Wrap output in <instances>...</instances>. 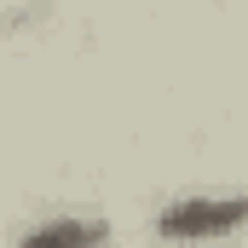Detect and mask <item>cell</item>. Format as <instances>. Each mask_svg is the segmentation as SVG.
I'll return each mask as SVG.
<instances>
[{
	"mask_svg": "<svg viewBox=\"0 0 248 248\" xmlns=\"http://www.w3.org/2000/svg\"><path fill=\"white\" fill-rule=\"evenodd\" d=\"M248 225V196H196V202H173L156 214V231L168 243H196V237H225Z\"/></svg>",
	"mask_w": 248,
	"mask_h": 248,
	"instance_id": "6da1fadb",
	"label": "cell"
},
{
	"mask_svg": "<svg viewBox=\"0 0 248 248\" xmlns=\"http://www.w3.org/2000/svg\"><path fill=\"white\" fill-rule=\"evenodd\" d=\"M104 237H110L104 219H52V225L29 231L17 248H98Z\"/></svg>",
	"mask_w": 248,
	"mask_h": 248,
	"instance_id": "7a4b0ae2",
	"label": "cell"
}]
</instances>
